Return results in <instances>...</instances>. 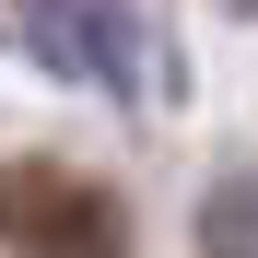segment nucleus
I'll return each instance as SVG.
<instances>
[{
    "mask_svg": "<svg viewBox=\"0 0 258 258\" xmlns=\"http://www.w3.org/2000/svg\"><path fill=\"white\" fill-rule=\"evenodd\" d=\"M0 246H24V258H117L129 211L94 176H71V164H0Z\"/></svg>",
    "mask_w": 258,
    "mask_h": 258,
    "instance_id": "nucleus-1",
    "label": "nucleus"
},
{
    "mask_svg": "<svg viewBox=\"0 0 258 258\" xmlns=\"http://www.w3.org/2000/svg\"><path fill=\"white\" fill-rule=\"evenodd\" d=\"M24 35L47 47V71L94 82V94H129L141 82V24L117 0H24Z\"/></svg>",
    "mask_w": 258,
    "mask_h": 258,
    "instance_id": "nucleus-2",
    "label": "nucleus"
},
{
    "mask_svg": "<svg viewBox=\"0 0 258 258\" xmlns=\"http://www.w3.org/2000/svg\"><path fill=\"white\" fill-rule=\"evenodd\" d=\"M200 258H258V176H235L223 200H200Z\"/></svg>",
    "mask_w": 258,
    "mask_h": 258,
    "instance_id": "nucleus-3",
    "label": "nucleus"
},
{
    "mask_svg": "<svg viewBox=\"0 0 258 258\" xmlns=\"http://www.w3.org/2000/svg\"><path fill=\"white\" fill-rule=\"evenodd\" d=\"M235 12H258V0H235Z\"/></svg>",
    "mask_w": 258,
    "mask_h": 258,
    "instance_id": "nucleus-4",
    "label": "nucleus"
}]
</instances>
